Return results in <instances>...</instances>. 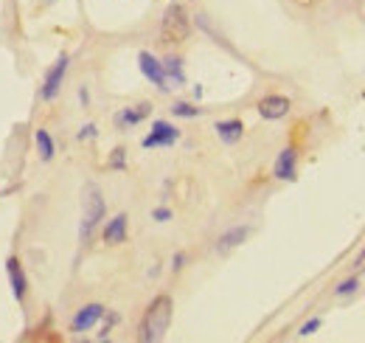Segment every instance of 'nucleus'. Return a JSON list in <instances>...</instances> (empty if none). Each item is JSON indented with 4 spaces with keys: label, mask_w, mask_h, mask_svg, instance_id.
Here are the masks:
<instances>
[{
    "label": "nucleus",
    "mask_w": 365,
    "mask_h": 343,
    "mask_svg": "<svg viewBox=\"0 0 365 343\" xmlns=\"http://www.w3.org/2000/svg\"><path fill=\"white\" fill-rule=\"evenodd\" d=\"M180 141V130L175 127V124H169V121H155L152 124V130H149V135L140 141L143 149H158V147H172V144H178Z\"/></svg>",
    "instance_id": "5"
},
{
    "label": "nucleus",
    "mask_w": 365,
    "mask_h": 343,
    "mask_svg": "<svg viewBox=\"0 0 365 343\" xmlns=\"http://www.w3.org/2000/svg\"><path fill=\"white\" fill-rule=\"evenodd\" d=\"M172 298L169 295H158L149 307H146V315L140 321V341L143 343H155V341H163L166 332H169V324H172Z\"/></svg>",
    "instance_id": "1"
},
{
    "label": "nucleus",
    "mask_w": 365,
    "mask_h": 343,
    "mask_svg": "<svg viewBox=\"0 0 365 343\" xmlns=\"http://www.w3.org/2000/svg\"><path fill=\"white\" fill-rule=\"evenodd\" d=\"M318 329H320V318H309V321L298 329V335H301V338H309V335H315Z\"/></svg>",
    "instance_id": "19"
},
{
    "label": "nucleus",
    "mask_w": 365,
    "mask_h": 343,
    "mask_svg": "<svg viewBox=\"0 0 365 343\" xmlns=\"http://www.w3.org/2000/svg\"><path fill=\"white\" fill-rule=\"evenodd\" d=\"M68 65H71L68 53H62V56H59V59L51 65V71L46 73V82H43V88H40V96H43V101H53V98L59 96L62 82H65V73H68Z\"/></svg>",
    "instance_id": "4"
},
{
    "label": "nucleus",
    "mask_w": 365,
    "mask_h": 343,
    "mask_svg": "<svg viewBox=\"0 0 365 343\" xmlns=\"http://www.w3.org/2000/svg\"><path fill=\"white\" fill-rule=\"evenodd\" d=\"M110 166L113 169H124L127 166V149H113V155H110Z\"/></svg>",
    "instance_id": "18"
},
{
    "label": "nucleus",
    "mask_w": 365,
    "mask_h": 343,
    "mask_svg": "<svg viewBox=\"0 0 365 343\" xmlns=\"http://www.w3.org/2000/svg\"><path fill=\"white\" fill-rule=\"evenodd\" d=\"M34 144H37V152H40L43 160H51L56 155V144H53V138H51L48 130H37L34 133Z\"/></svg>",
    "instance_id": "16"
},
{
    "label": "nucleus",
    "mask_w": 365,
    "mask_h": 343,
    "mask_svg": "<svg viewBox=\"0 0 365 343\" xmlns=\"http://www.w3.org/2000/svg\"><path fill=\"white\" fill-rule=\"evenodd\" d=\"M172 116H178V118H197V116H200V107H194V104H188V101H178V104L172 107Z\"/></svg>",
    "instance_id": "17"
},
{
    "label": "nucleus",
    "mask_w": 365,
    "mask_h": 343,
    "mask_svg": "<svg viewBox=\"0 0 365 343\" xmlns=\"http://www.w3.org/2000/svg\"><path fill=\"white\" fill-rule=\"evenodd\" d=\"M6 276H9V287H11L14 298L23 301L26 293H29V276H26V270H23V265H20L17 256H9L6 259Z\"/></svg>",
    "instance_id": "7"
},
{
    "label": "nucleus",
    "mask_w": 365,
    "mask_h": 343,
    "mask_svg": "<svg viewBox=\"0 0 365 343\" xmlns=\"http://www.w3.org/2000/svg\"><path fill=\"white\" fill-rule=\"evenodd\" d=\"M295 172H298V152L295 147H284L275 158L273 175L278 180H295Z\"/></svg>",
    "instance_id": "10"
},
{
    "label": "nucleus",
    "mask_w": 365,
    "mask_h": 343,
    "mask_svg": "<svg viewBox=\"0 0 365 343\" xmlns=\"http://www.w3.org/2000/svg\"><path fill=\"white\" fill-rule=\"evenodd\" d=\"M247 237H250V228H247V225H236V228H230V231H225V234L220 237L217 247H220V253H228L230 247L242 245Z\"/></svg>",
    "instance_id": "14"
},
{
    "label": "nucleus",
    "mask_w": 365,
    "mask_h": 343,
    "mask_svg": "<svg viewBox=\"0 0 365 343\" xmlns=\"http://www.w3.org/2000/svg\"><path fill=\"white\" fill-rule=\"evenodd\" d=\"M104 315H107V309H104L101 304H85V307L73 315V321H71V332H76V335H79V332H88V329H93Z\"/></svg>",
    "instance_id": "8"
},
{
    "label": "nucleus",
    "mask_w": 365,
    "mask_h": 343,
    "mask_svg": "<svg viewBox=\"0 0 365 343\" xmlns=\"http://www.w3.org/2000/svg\"><path fill=\"white\" fill-rule=\"evenodd\" d=\"M357 287H360V282H357V279H346V282H343V285H340L334 293H337V295H351V293H357Z\"/></svg>",
    "instance_id": "20"
},
{
    "label": "nucleus",
    "mask_w": 365,
    "mask_h": 343,
    "mask_svg": "<svg viewBox=\"0 0 365 343\" xmlns=\"http://www.w3.org/2000/svg\"><path fill=\"white\" fill-rule=\"evenodd\" d=\"M104 211H107V203L98 186H88L85 189V200H82V220H79V240L88 242L93 237V231L98 228V222L104 220Z\"/></svg>",
    "instance_id": "3"
},
{
    "label": "nucleus",
    "mask_w": 365,
    "mask_h": 343,
    "mask_svg": "<svg viewBox=\"0 0 365 343\" xmlns=\"http://www.w3.org/2000/svg\"><path fill=\"white\" fill-rule=\"evenodd\" d=\"M152 220H155V222H169V220H172V211L160 205V208H155V211H152Z\"/></svg>",
    "instance_id": "21"
},
{
    "label": "nucleus",
    "mask_w": 365,
    "mask_h": 343,
    "mask_svg": "<svg viewBox=\"0 0 365 343\" xmlns=\"http://www.w3.org/2000/svg\"><path fill=\"white\" fill-rule=\"evenodd\" d=\"M149 113H152V104H149V101H140L135 107H124V110L115 116V124H118V127H135V124H140Z\"/></svg>",
    "instance_id": "12"
},
{
    "label": "nucleus",
    "mask_w": 365,
    "mask_h": 343,
    "mask_svg": "<svg viewBox=\"0 0 365 343\" xmlns=\"http://www.w3.org/2000/svg\"><path fill=\"white\" fill-rule=\"evenodd\" d=\"M217 135H220V141L222 144H239L242 141V135H245V124L239 121V118H228V121H217Z\"/></svg>",
    "instance_id": "13"
},
{
    "label": "nucleus",
    "mask_w": 365,
    "mask_h": 343,
    "mask_svg": "<svg viewBox=\"0 0 365 343\" xmlns=\"http://www.w3.org/2000/svg\"><path fill=\"white\" fill-rule=\"evenodd\" d=\"M138 68H140V73L152 82V85H158L160 91H169V79H166V68H163V62L155 56V53H149V51H140L138 53Z\"/></svg>",
    "instance_id": "6"
},
{
    "label": "nucleus",
    "mask_w": 365,
    "mask_h": 343,
    "mask_svg": "<svg viewBox=\"0 0 365 343\" xmlns=\"http://www.w3.org/2000/svg\"><path fill=\"white\" fill-rule=\"evenodd\" d=\"M191 34V17L188 11L182 9L180 3H172L166 11H163V20H160V40L166 46H180L188 40Z\"/></svg>",
    "instance_id": "2"
},
{
    "label": "nucleus",
    "mask_w": 365,
    "mask_h": 343,
    "mask_svg": "<svg viewBox=\"0 0 365 343\" xmlns=\"http://www.w3.org/2000/svg\"><path fill=\"white\" fill-rule=\"evenodd\" d=\"M127 231H130V217H127V214H115V217L104 225L101 240H104L107 245H124V242H127Z\"/></svg>",
    "instance_id": "11"
},
{
    "label": "nucleus",
    "mask_w": 365,
    "mask_h": 343,
    "mask_svg": "<svg viewBox=\"0 0 365 343\" xmlns=\"http://www.w3.org/2000/svg\"><path fill=\"white\" fill-rule=\"evenodd\" d=\"M79 141H88V138H96V127L93 124H85L82 130H79V135H76Z\"/></svg>",
    "instance_id": "22"
},
{
    "label": "nucleus",
    "mask_w": 365,
    "mask_h": 343,
    "mask_svg": "<svg viewBox=\"0 0 365 343\" xmlns=\"http://www.w3.org/2000/svg\"><path fill=\"white\" fill-rule=\"evenodd\" d=\"M357 265H360V267H363V270H365V250H363V256L357 259Z\"/></svg>",
    "instance_id": "24"
},
{
    "label": "nucleus",
    "mask_w": 365,
    "mask_h": 343,
    "mask_svg": "<svg viewBox=\"0 0 365 343\" xmlns=\"http://www.w3.org/2000/svg\"><path fill=\"white\" fill-rule=\"evenodd\" d=\"M172 3H178V0H172Z\"/></svg>",
    "instance_id": "25"
},
{
    "label": "nucleus",
    "mask_w": 365,
    "mask_h": 343,
    "mask_svg": "<svg viewBox=\"0 0 365 343\" xmlns=\"http://www.w3.org/2000/svg\"><path fill=\"white\" fill-rule=\"evenodd\" d=\"M182 262H185V256H182V253H178V256H175V265H172V267H175V270H180Z\"/></svg>",
    "instance_id": "23"
},
{
    "label": "nucleus",
    "mask_w": 365,
    "mask_h": 343,
    "mask_svg": "<svg viewBox=\"0 0 365 343\" xmlns=\"http://www.w3.org/2000/svg\"><path fill=\"white\" fill-rule=\"evenodd\" d=\"M163 68H166V79H169V88H180L185 82V73H182V59L180 56H166L163 59Z\"/></svg>",
    "instance_id": "15"
},
{
    "label": "nucleus",
    "mask_w": 365,
    "mask_h": 343,
    "mask_svg": "<svg viewBox=\"0 0 365 343\" xmlns=\"http://www.w3.org/2000/svg\"><path fill=\"white\" fill-rule=\"evenodd\" d=\"M289 98L287 96H278V93H270V96H264L259 101V116L262 118H267V121H278V118H284V116H289Z\"/></svg>",
    "instance_id": "9"
}]
</instances>
